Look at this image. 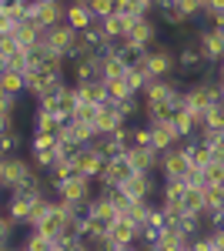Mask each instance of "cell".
Masks as SVG:
<instances>
[{"instance_id": "1", "label": "cell", "mask_w": 224, "mask_h": 251, "mask_svg": "<svg viewBox=\"0 0 224 251\" xmlns=\"http://www.w3.org/2000/svg\"><path fill=\"white\" fill-rule=\"evenodd\" d=\"M37 171L34 168V161L24 154H3L0 157V191H14V188H20L30 174Z\"/></svg>"}, {"instance_id": "2", "label": "cell", "mask_w": 224, "mask_h": 251, "mask_svg": "<svg viewBox=\"0 0 224 251\" xmlns=\"http://www.w3.org/2000/svg\"><path fill=\"white\" fill-rule=\"evenodd\" d=\"M194 40L201 47V60H204V71H214L218 64L224 60V34L211 24H201L194 30Z\"/></svg>"}, {"instance_id": "3", "label": "cell", "mask_w": 224, "mask_h": 251, "mask_svg": "<svg viewBox=\"0 0 224 251\" xmlns=\"http://www.w3.org/2000/svg\"><path fill=\"white\" fill-rule=\"evenodd\" d=\"M187 171H191V161H187V148H184V137L168 148V151H161L157 157V177L164 181V177H174V181H184Z\"/></svg>"}, {"instance_id": "4", "label": "cell", "mask_w": 224, "mask_h": 251, "mask_svg": "<svg viewBox=\"0 0 224 251\" xmlns=\"http://www.w3.org/2000/svg\"><path fill=\"white\" fill-rule=\"evenodd\" d=\"M148 74L150 77H174L177 74V57H174V44L171 40H157L148 47Z\"/></svg>"}, {"instance_id": "5", "label": "cell", "mask_w": 224, "mask_h": 251, "mask_svg": "<svg viewBox=\"0 0 224 251\" xmlns=\"http://www.w3.org/2000/svg\"><path fill=\"white\" fill-rule=\"evenodd\" d=\"M97 191V181L94 177H84V174H71L64 177L60 184H54V198H64V201H77V204H87Z\"/></svg>"}, {"instance_id": "6", "label": "cell", "mask_w": 224, "mask_h": 251, "mask_svg": "<svg viewBox=\"0 0 224 251\" xmlns=\"http://www.w3.org/2000/svg\"><path fill=\"white\" fill-rule=\"evenodd\" d=\"M131 174H134V168H131V161H127V151H121V154L107 157L104 171L97 174V188H117V184H124Z\"/></svg>"}, {"instance_id": "7", "label": "cell", "mask_w": 224, "mask_h": 251, "mask_svg": "<svg viewBox=\"0 0 224 251\" xmlns=\"http://www.w3.org/2000/svg\"><path fill=\"white\" fill-rule=\"evenodd\" d=\"M174 57H177V71L187 74V77H198V74H204V60H201V47H198V40H181V44H174Z\"/></svg>"}, {"instance_id": "8", "label": "cell", "mask_w": 224, "mask_h": 251, "mask_svg": "<svg viewBox=\"0 0 224 251\" xmlns=\"http://www.w3.org/2000/svg\"><path fill=\"white\" fill-rule=\"evenodd\" d=\"M134 47H144L148 50L150 44H157L161 40V24L157 17L150 14V17H134V27H131V37H127Z\"/></svg>"}, {"instance_id": "9", "label": "cell", "mask_w": 224, "mask_h": 251, "mask_svg": "<svg viewBox=\"0 0 224 251\" xmlns=\"http://www.w3.org/2000/svg\"><path fill=\"white\" fill-rule=\"evenodd\" d=\"M71 161H74V171L77 174H84V177H94L97 181V174L104 171V164H107V157H100L94 148H77L74 154H71Z\"/></svg>"}, {"instance_id": "10", "label": "cell", "mask_w": 224, "mask_h": 251, "mask_svg": "<svg viewBox=\"0 0 224 251\" xmlns=\"http://www.w3.org/2000/svg\"><path fill=\"white\" fill-rule=\"evenodd\" d=\"M91 124H94V131H97V134H114L117 127H124V124H131V121H124V117H121V111L114 107L111 100H104V104H97Z\"/></svg>"}, {"instance_id": "11", "label": "cell", "mask_w": 224, "mask_h": 251, "mask_svg": "<svg viewBox=\"0 0 224 251\" xmlns=\"http://www.w3.org/2000/svg\"><path fill=\"white\" fill-rule=\"evenodd\" d=\"M137 238H141V225H134L127 218H114L111 228H107V241L114 248L117 245H137Z\"/></svg>"}, {"instance_id": "12", "label": "cell", "mask_w": 224, "mask_h": 251, "mask_svg": "<svg viewBox=\"0 0 224 251\" xmlns=\"http://www.w3.org/2000/svg\"><path fill=\"white\" fill-rule=\"evenodd\" d=\"M74 27L71 24H57V27H44V44L50 47V50H57V54H64L67 57V50H71V40H74Z\"/></svg>"}, {"instance_id": "13", "label": "cell", "mask_w": 224, "mask_h": 251, "mask_svg": "<svg viewBox=\"0 0 224 251\" xmlns=\"http://www.w3.org/2000/svg\"><path fill=\"white\" fill-rule=\"evenodd\" d=\"M150 148L161 154V151H168V148H174L181 137H177V131H174V124L171 121H150Z\"/></svg>"}, {"instance_id": "14", "label": "cell", "mask_w": 224, "mask_h": 251, "mask_svg": "<svg viewBox=\"0 0 224 251\" xmlns=\"http://www.w3.org/2000/svg\"><path fill=\"white\" fill-rule=\"evenodd\" d=\"M131 27H134V17H131V14H121V10H114L111 17L100 20V30H104V37H107V40L131 37Z\"/></svg>"}, {"instance_id": "15", "label": "cell", "mask_w": 224, "mask_h": 251, "mask_svg": "<svg viewBox=\"0 0 224 251\" xmlns=\"http://www.w3.org/2000/svg\"><path fill=\"white\" fill-rule=\"evenodd\" d=\"M40 37H44V27H40V20H37V17H24V20H17V27H14V40H17L24 50H27V47H34Z\"/></svg>"}, {"instance_id": "16", "label": "cell", "mask_w": 224, "mask_h": 251, "mask_svg": "<svg viewBox=\"0 0 224 251\" xmlns=\"http://www.w3.org/2000/svg\"><path fill=\"white\" fill-rule=\"evenodd\" d=\"M40 20V27H57V24H67V0H50V3H40V10L34 14Z\"/></svg>"}, {"instance_id": "17", "label": "cell", "mask_w": 224, "mask_h": 251, "mask_svg": "<svg viewBox=\"0 0 224 251\" xmlns=\"http://www.w3.org/2000/svg\"><path fill=\"white\" fill-rule=\"evenodd\" d=\"M157 151L154 148H127V161H131V168L134 171H150V174H157Z\"/></svg>"}, {"instance_id": "18", "label": "cell", "mask_w": 224, "mask_h": 251, "mask_svg": "<svg viewBox=\"0 0 224 251\" xmlns=\"http://www.w3.org/2000/svg\"><path fill=\"white\" fill-rule=\"evenodd\" d=\"M74 91L84 104H104V100H107V87H104V80H97V77L74 84Z\"/></svg>"}, {"instance_id": "19", "label": "cell", "mask_w": 224, "mask_h": 251, "mask_svg": "<svg viewBox=\"0 0 224 251\" xmlns=\"http://www.w3.org/2000/svg\"><path fill=\"white\" fill-rule=\"evenodd\" d=\"M67 24L74 27V30H87L94 24V17H91V10H87V0H67Z\"/></svg>"}, {"instance_id": "20", "label": "cell", "mask_w": 224, "mask_h": 251, "mask_svg": "<svg viewBox=\"0 0 224 251\" xmlns=\"http://www.w3.org/2000/svg\"><path fill=\"white\" fill-rule=\"evenodd\" d=\"M30 124H34V131H54V134H57L64 121H60L47 104H37V107H34V117H30Z\"/></svg>"}, {"instance_id": "21", "label": "cell", "mask_w": 224, "mask_h": 251, "mask_svg": "<svg viewBox=\"0 0 224 251\" xmlns=\"http://www.w3.org/2000/svg\"><path fill=\"white\" fill-rule=\"evenodd\" d=\"M37 71H44L47 77H67V57L57 54V50H47V54L40 57Z\"/></svg>"}, {"instance_id": "22", "label": "cell", "mask_w": 224, "mask_h": 251, "mask_svg": "<svg viewBox=\"0 0 224 251\" xmlns=\"http://www.w3.org/2000/svg\"><path fill=\"white\" fill-rule=\"evenodd\" d=\"M64 228H67V218H64V214L57 211V204H50V211H47L44 218H40L37 231H44L47 238H57V234L64 231Z\"/></svg>"}, {"instance_id": "23", "label": "cell", "mask_w": 224, "mask_h": 251, "mask_svg": "<svg viewBox=\"0 0 224 251\" xmlns=\"http://www.w3.org/2000/svg\"><path fill=\"white\" fill-rule=\"evenodd\" d=\"M3 211L10 214V218L17 221L20 228H27V214H30V201H27V198H20V194H7V204H3Z\"/></svg>"}, {"instance_id": "24", "label": "cell", "mask_w": 224, "mask_h": 251, "mask_svg": "<svg viewBox=\"0 0 224 251\" xmlns=\"http://www.w3.org/2000/svg\"><path fill=\"white\" fill-rule=\"evenodd\" d=\"M20 245H24V251H60L54 238H47V234L37 231V228H27V238H24Z\"/></svg>"}, {"instance_id": "25", "label": "cell", "mask_w": 224, "mask_h": 251, "mask_svg": "<svg viewBox=\"0 0 224 251\" xmlns=\"http://www.w3.org/2000/svg\"><path fill=\"white\" fill-rule=\"evenodd\" d=\"M171 124H174L177 137H194V131H198V117L191 114V111H184V107H177V111H174Z\"/></svg>"}, {"instance_id": "26", "label": "cell", "mask_w": 224, "mask_h": 251, "mask_svg": "<svg viewBox=\"0 0 224 251\" xmlns=\"http://www.w3.org/2000/svg\"><path fill=\"white\" fill-rule=\"evenodd\" d=\"M0 87H3V94L20 97L24 94V74L20 71H0Z\"/></svg>"}, {"instance_id": "27", "label": "cell", "mask_w": 224, "mask_h": 251, "mask_svg": "<svg viewBox=\"0 0 224 251\" xmlns=\"http://www.w3.org/2000/svg\"><path fill=\"white\" fill-rule=\"evenodd\" d=\"M57 141H60V137H57L54 131H34L30 151H57Z\"/></svg>"}, {"instance_id": "28", "label": "cell", "mask_w": 224, "mask_h": 251, "mask_svg": "<svg viewBox=\"0 0 224 251\" xmlns=\"http://www.w3.org/2000/svg\"><path fill=\"white\" fill-rule=\"evenodd\" d=\"M104 87H107V100L117 104V100H124V97H131L134 91L127 87V80L124 77H114V80H104Z\"/></svg>"}, {"instance_id": "29", "label": "cell", "mask_w": 224, "mask_h": 251, "mask_svg": "<svg viewBox=\"0 0 224 251\" xmlns=\"http://www.w3.org/2000/svg\"><path fill=\"white\" fill-rule=\"evenodd\" d=\"M87 10H91L94 20H104L117 10V3H114V0H87Z\"/></svg>"}, {"instance_id": "30", "label": "cell", "mask_w": 224, "mask_h": 251, "mask_svg": "<svg viewBox=\"0 0 224 251\" xmlns=\"http://www.w3.org/2000/svg\"><path fill=\"white\" fill-rule=\"evenodd\" d=\"M187 248L191 251H214V234L201 231V234H194V238H187Z\"/></svg>"}, {"instance_id": "31", "label": "cell", "mask_w": 224, "mask_h": 251, "mask_svg": "<svg viewBox=\"0 0 224 251\" xmlns=\"http://www.w3.org/2000/svg\"><path fill=\"white\" fill-rule=\"evenodd\" d=\"M0 14H3V17H10V20H14V24H17V20H24V17H27V14H24V7H20L17 0H10V3H3V7H0Z\"/></svg>"}, {"instance_id": "32", "label": "cell", "mask_w": 224, "mask_h": 251, "mask_svg": "<svg viewBox=\"0 0 224 251\" xmlns=\"http://www.w3.org/2000/svg\"><path fill=\"white\" fill-rule=\"evenodd\" d=\"M7 71H27V50H17V54H10L7 57Z\"/></svg>"}, {"instance_id": "33", "label": "cell", "mask_w": 224, "mask_h": 251, "mask_svg": "<svg viewBox=\"0 0 224 251\" xmlns=\"http://www.w3.org/2000/svg\"><path fill=\"white\" fill-rule=\"evenodd\" d=\"M17 3L24 7V14H27V17H34V14L40 10V3H44V0H17Z\"/></svg>"}, {"instance_id": "34", "label": "cell", "mask_w": 224, "mask_h": 251, "mask_svg": "<svg viewBox=\"0 0 224 251\" xmlns=\"http://www.w3.org/2000/svg\"><path fill=\"white\" fill-rule=\"evenodd\" d=\"M214 74H218V80H221V84H224V60H221V64H218V67H214Z\"/></svg>"}, {"instance_id": "35", "label": "cell", "mask_w": 224, "mask_h": 251, "mask_svg": "<svg viewBox=\"0 0 224 251\" xmlns=\"http://www.w3.org/2000/svg\"><path fill=\"white\" fill-rule=\"evenodd\" d=\"M3 3H10V0H0V7H3Z\"/></svg>"}, {"instance_id": "36", "label": "cell", "mask_w": 224, "mask_h": 251, "mask_svg": "<svg viewBox=\"0 0 224 251\" xmlns=\"http://www.w3.org/2000/svg\"><path fill=\"white\" fill-rule=\"evenodd\" d=\"M44 3H50V0H44Z\"/></svg>"}]
</instances>
